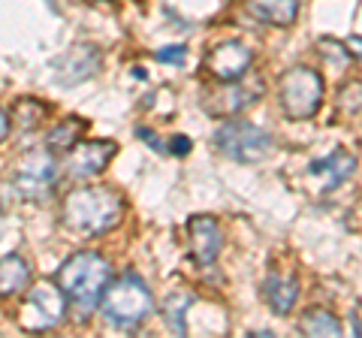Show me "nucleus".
Wrapping results in <instances>:
<instances>
[{"mask_svg":"<svg viewBox=\"0 0 362 338\" xmlns=\"http://www.w3.org/2000/svg\"><path fill=\"white\" fill-rule=\"evenodd\" d=\"M30 284V266L21 260V257L9 254L0 260V299L16 296Z\"/></svg>","mask_w":362,"mask_h":338,"instance_id":"dca6fc26","label":"nucleus"},{"mask_svg":"<svg viewBox=\"0 0 362 338\" xmlns=\"http://www.w3.org/2000/svg\"><path fill=\"white\" fill-rule=\"evenodd\" d=\"M124 215V202L109 187H76L61 202V223L82 235H103L115 230Z\"/></svg>","mask_w":362,"mask_h":338,"instance_id":"f257e3e1","label":"nucleus"},{"mask_svg":"<svg viewBox=\"0 0 362 338\" xmlns=\"http://www.w3.org/2000/svg\"><path fill=\"white\" fill-rule=\"evenodd\" d=\"M115 157V142H106V139H90V142H76L70 151L64 157V166H66V175L70 178H97L103 169L109 166V161Z\"/></svg>","mask_w":362,"mask_h":338,"instance_id":"6e6552de","label":"nucleus"},{"mask_svg":"<svg viewBox=\"0 0 362 338\" xmlns=\"http://www.w3.org/2000/svg\"><path fill=\"white\" fill-rule=\"evenodd\" d=\"M185 46H169V49H160V52H154V58L160 61V64H181L185 61Z\"/></svg>","mask_w":362,"mask_h":338,"instance_id":"4be33fe9","label":"nucleus"},{"mask_svg":"<svg viewBox=\"0 0 362 338\" xmlns=\"http://www.w3.org/2000/svg\"><path fill=\"white\" fill-rule=\"evenodd\" d=\"M100 52L94 46H73L66 54H61V61L54 64L58 66V73H54V78H58L61 85H78L85 82V78L97 76L100 70Z\"/></svg>","mask_w":362,"mask_h":338,"instance_id":"f8f14e48","label":"nucleus"},{"mask_svg":"<svg viewBox=\"0 0 362 338\" xmlns=\"http://www.w3.org/2000/svg\"><path fill=\"white\" fill-rule=\"evenodd\" d=\"M320 54H323V58H329L335 66H341L350 58L347 49L341 46V42H335V40H320Z\"/></svg>","mask_w":362,"mask_h":338,"instance_id":"412c9836","label":"nucleus"},{"mask_svg":"<svg viewBox=\"0 0 362 338\" xmlns=\"http://www.w3.org/2000/svg\"><path fill=\"white\" fill-rule=\"evenodd\" d=\"M82 133H85V121H78V118H64L58 127L49 133V148L66 154L76 142H82Z\"/></svg>","mask_w":362,"mask_h":338,"instance_id":"a211bd4d","label":"nucleus"},{"mask_svg":"<svg viewBox=\"0 0 362 338\" xmlns=\"http://www.w3.org/2000/svg\"><path fill=\"white\" fill-rule=\"evenodd\" d=\"M100 302H103L106 320L121 326V330H133V326H139L142 320H148V314L154 308L151 290L145 287L142 278H136L130 272L115 278L112 284H106Z\"/></svg>","mask_w":362,"mask_h":338,"instance_id":"7ed1b4c3","label":"nucleus"},{"mask_svg":"<svg viewBox=\"0 0 362 338\" xmlns=\"http://www.w3.org/2000/svg\"><path fill=\"white\" fill-rule=\"evenodd\" d=\"M187 305H190V296L187 293H173V296L166 299V305H163V317H166V323H169V330L173 332H178V335H185V311H187Z\"/></svg>","mask_w":362,"mask_h":338,"instance_id":"6ab92c4d","label":"nucleus"},{"mask_svg":"<svg viewBox=\"0 0 362 338\" xmlns=\"http://www.w3.org/2000/svg\"><path fill=\"white\" fill-rule=\"evenodd\" d=\"M109 275H112V269L106 263V257L97 251H78L58 269L54 281L64 290L66 302L73 305L76 320H88V314L103 299Z\"/></svg>","mask_w":362,"mask_h":338,"instance_id":"f03ea898","label":"nucleus"},{"mask_svg":"<svg viewBox=\"0 0 362 338\" xmlns=\"http://www.w3.org/2000/svg\"><path fill=\"white\" fill-rule=\"evenodd\" d=\"M296 296H299L296 278L269 275V278L263 281V299H266V305L275 311V314H290L293 305H296Z\"/></svg>","mask_w":362,"mask_h":338,"instance_id":"2eb2a0df","label":"nucleus"},{"mask_svg":"<svg viewBox=\"0 0 362 338\" xmlns=\"http://www.w3.org/2000/svg\"><path fill=\"white\" fill-rule=\"evenodd\" d=\"M278 100L290 121H308L323 103V78L308 66H293L281 76Z\"/></svg>","mask_w":362,"mask_h":338,"instance_id":"20e7f679","label":"nucleus"},{"mask_svg":"<svg viewBox=\"0 0 362 338\" xmlns=\"http://www.w3.org/2000/svg\"><path fill=\"white\" fill-rule=\"evenodd\" d=\"M354 169H356V157L347 154L344 148H335L329 157L311 163L308 175H311V182L317 185V190H335V187H341L350 175H354Z\"/></svg>","mask_w":362,"mask_h":338,"instance_id":"ddd939ff","label":"nucleus"},{"mask_svg":"<svg viewBox=\"0 0 362 338\" xmlns=\"http://www.w3.org/2000/svg\"><path fill=\"white\" fill-rule=\"evenodd\" d=\"M247 13L272 28H290L299 16V0H247Z\"/></svg>","mask_w":362,"mask_h":338,"instance_id":"4468645a","label":"nucleus"},{"mask_svg":"<svg viewBox=\"0 0 362 338\" xmlns=\"http://www.w3.org/2000/svg\"><path fill=\"white\" fill-rule=\"evenodd\" d=\"M190 151V139L187 136H173V154H187Z\"/></svg>","mask_w":362,"mask_h":338,"instance_id":"b1692460","label":"nucleus"},{"mask_svg":"<svg viewBox=\"0 0 362 338\" xmlns=\"http://www.w3.org/2000/svg\"><path fill=\"white\" fill-rule=\"evenodd\" d=\"M251 61H254L251 49L230 40V42H218V46L206 54V70L218 78V82H239V78H245V73L251 70Z\"/></svg>","mask_w":362,"mask_h":338,"instance_id":"9d476101","label":"nucleus"},{"mask_svg":"<svg viewBox=\"0 0 362 338\" xmlns=\"http://www.w3.org/2000/svg\"><path fill=\"white\" fill-rule=\"evenodd\" d=\"M359 106H362V85H359V82L344 85V88H341V94H338V109H341V112H350V115H354Z\"/></svg>","mask_w":362,"mask_h":338,"instance_id":"aec40b11","label":"nucleus"},{"mask_svg":"<svg viewBox=\"0 0 362 338\" xmlns=\"http://www.w3.org/2000/svg\"><path fill=\"white\" fill-rule=\"evenodd\" d=\"M223 247L221 223L211 215H194L187 221V251L197 266H211Z\"/></svg>","mask_w":362,"mask_h":338,"instance_id":"1a4fd4ad","label":"nucleus"},{"mask_svg":"<svg viewBox=\"0 0 362 338\" xmlns=\"http://www.w3.org/2000/svg\"><path fill=\"white\" fill-rule=\"evenodd\" d=\"M214 145L223 157H230L235 163H259L266 161L272 151V136L247 121H226L214 133Z\"/></svg>","mask_w":362,"mask_h":338,"instance_id":"423d86ee","label":"nucleus"},{"mask_svg":"<svg viewBox=\"0 0 362 338\" xmlns=\"http://www.w3.org/2000/svg\"><path fill=\"white\" fill-rule=\"evenodd\" d=\"M64 317H66V296L58 284H49V281H37L18 308V326L28 332L54 330Z\"/></svg>","mask_w":362,"mask_h":338,"instance_id":"0eeeda50","label":"nucleus"},{"mask_svg":"<svg viewBox=\"0 0 362 338\" xmlns=\"http://www.w3.org/2000/svg\"><path fill=\"white\" fill-rule=\"evenodd\" d=\"M13 190L21 199H45L54 190L58 182V163H54L52 148H33L28 154L18 157V163L13 166Z\"/></svg>","mask_w":362,"mask_h":338,"instance_id":"39448f33","label":"nucleus"},{"mask_svg":"<svg viewBox=\"0 0 362 338\" xmlns=\"http://www.w3.org/2000/svg\"><path fill=\"white\" fill-rule=\"evenodd\" d=\"M257 91H259V85H242V78L239 82H223V88L209 91L206 97H202V109L214 118L235 115V112H242L245 106L257 103V97H259Z\"/></svg>","mask_w":362,"mask_h":338,"instance_id":"9b49d317","label":"nucleus"},{"mask_svg":"<svg viewBox=\"0 0 362 338\" xmlns=\"http://www.w3.org/2000/svg\"><path fill=\"white\" fill-rule=\"evenodd\" d=\"M6 133H9V118H6V112L0 109V142L6 139Z\"/></svg>","mask_w":362,"mask_h":338,"instance_id":"393cba45","label":"nucleus"},{"mask_svg":"<svg viewBox=\"0 0 362 338\" xmlns=\"http://www.w3.org/2000/svg\"><path fill=\"white\" fill-rule=\"evenodd\" d=\"M344 49H347V54H350V58L362 61V37H350V40L344 42Z\"/></svg>","mask_w":362,"mask_h":338,"instance_id":"5701e85b","label":"nucleus"},{"mask_svg":"<svg viewBox=\"0 0 362 338\" xmlns=\"http://www.w3.org/2000/svg\"><path fill=\"white\" fill-rule=\"evenodd\" d=\"M299 332L302 335H311V338H326V335L335 338V335L344 332V326H341V320H338L332 311L311 308V311H305L302 317H299Z\"/></svg>","mask_w":362,"mask_h":338,"instance_id":"f3484780","label":"nucleus"}]
</instances>
